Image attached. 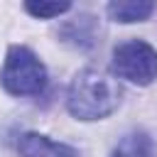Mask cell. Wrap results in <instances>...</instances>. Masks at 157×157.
I'll use <instances>...</instances> for the list:
<instances>
[{"label": "cell", "mask_w": 157, "mask_h": 157, "mask_svg": "<svg viewBox=\"0 0 157 157\" xmlns=\"http://www.w3.org/2000/svg\"><path fill=\"white\" fill-rule=\"evenodd\" d=\"M110 157H157V155L155 142L147 132H130L113 147Z\"/></svg>", "instance_id": "7"}, {"label": "cell", "mask_w": 157, "mask_h": 157, "mask_svg": "<svg viewBox=\"0 0 157 157\" xmlns=\"http://www.w3.org/2000/svg\"><path fill=\"white\" fill-rule=\"evenodd\" d=\"M120 96L123 88L115 76L103 69H83L69 86L66 108L78 120H101L118 108Z\"/></svg>", "instance_id": "1"}, {"label": "cell", "mask_w": 157, "mask_h": 157, "mask_svg": "<svg viewBox=\"0 0 157 157\" xmlns=\"http://www.w3.org/2000/svg\"><path fill=\"white\" fill-rule=\"evenodd\" d=\"M98 34H101L98 20L88 12L76 15L74 20H66L59 29V39L76 49H93L98 44Z\"/></svg>", "instance_id": "4"}, {"label": "cell", "mask_w": 157, "mask_h": 157, "mask_svg": "<svg viewBox=\"0 0 157 157\" xmlns=\"http://www.w3.org/2000/svg\"><path fill=\"white\" fill-rule=\"evenodd\" d=\"M17 152L20 157H81L78 150L64 142H54L47 135L39 132H25L17 140Z\"/></svg>", "instance_id": "5"}, {"label": "cell", "mask_w": 157, "mask_h": 157, "mask_svg": "<svg viewBox=\"0 0 157 157\" xmlns=\"http://www.w3.org/2000/svg\"><path fill=\"white\" fill-rule=\"evenodd\" d=\"M105 12H108L110 20L130 25V22L147 20L155 12V2L152 0H115V2H108Z\"/></svg>", "instance_id": "6"}, {"label": "cell", "mask_w": 157, "mask_h": 157, "mask_svg": "<svg viewBox=\"0 0 157 157\" xmlns=\"http://www.w3.org/2000/svg\"><path fill=\"white\" fill-rule=\"evenodd\" d=\"M113 71L137 86H150L157 78V49L142 39L123 42L113 49Z\"/></svg>", "instance_id": "3"}, {"label": "cell", "mask_w": 157, "mask_h": 157, "mask_svg": "<svg viewBox=\"0 0 157 157\" xmlns=\"http://www.w3.org/2000/svg\"><path fill=\"white\" fill-rule=\"evenodd\" d=\"M25 10L37 20H52L71 10V2H25Z\"/></svg>", "instance_id": "8"}, {"label": "cell", "mask_w": 157, "mask_h": 157, "mask_svg": "<svg viewBox=\"0 0 157 157\" xmlns=\"http://www.w3.org/2000/svg\"><path fill=\"white\" fill-rule=\"evenodd\" d=\"M0 83L10 96H39L47 86V69L25 44H12L5 54Z\"/></svg>", "instance_id": "2"}]
</instances>
